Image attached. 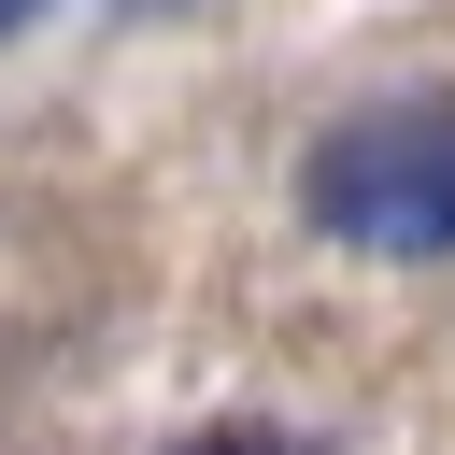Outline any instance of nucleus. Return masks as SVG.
I'll use <instances>...</instances> for the list:
<instances>
[{
  "instance_id": "1",
  "label": "nucleus",
  "mask_w": 455,
  "mask_h": 455,
  "mask_svg": "<svg viewBox=\"0 0 455 455\" xmlns=\"http://www.w3.org/2000/svg\"><path fill=\"white\" fill-rule=\"evenodd\" d=\"M299 213L384 270H427L455 256V100L441 85H398V100H355L313 128L299 156Z\"/></svg>"
},
{
  "instance_id": "2",
  "label": "nucleus",
  "mask_w": 455,
  "mask_h": 455,
  "mask_svg": "<svg viewBox=\"0 0 455 455\" xmlns=\"http://www.w3.org/2000/svg\"><path fill=\"white\" fill-rule=\"evenodd\" d=\"M171 455H299L284 427H199V441H171Z\"/></svg>"
},
{
  "instance_id": "3",
  "label": "nucleus",
  "mask_w": 455,
  "mask_h": 455,
  "mask_svg": "<svg viewBox=\"0 0 455 455\" xmlns=\"http://www.w3.org/2000/svg\"><path fill=\"white\" fill-rule=\"evenodd\" d=\"M28 14H43V0H0V28H28Z\"/></svg>"
}]
</instances>
